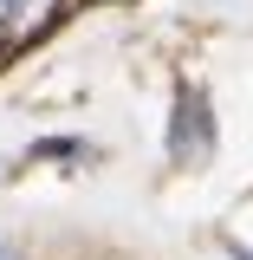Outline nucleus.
Segmentation results:
<instances>
[{"mask_svg":"<svg viewBox=\"0 0 253 260\" xmlns=\"http://www.w3.org/2000/svg\"><path fill=\"white\" fill-rule=\"evenodd\" d=\"M169 150H175V156H189V162L214 150V124H208L201 91H182V98H175V130H169Z\"/></svg>","mask_w":253,"mask_h":260,"instance_id":"1","label":"nucleus"},{"mask_svg":"<svg viewBox=\"0 0 253 260\" xmlns=\"http://www.w3.org/2000/svg\"><path fill=\"white\" fill-rule=\"evenodd\" d=\"M0 260H26V247L20 241H0Z\"/></svg>","mask_w":253,"mask_h":260,"instance_id":"3","label":"nucleus"},{"mask_svg":"<svg viewBox=\"0 0 253 260\" xmlns=\"http://www.w3.org/2000/svg\"><path fill=\"white\" fill-rule=\"evenodd\" d=\"M39 7H46V0H0V26H32V20H39Z\"/></svg>","mask_w":253,"mask_h":260,"instance_id":"2","label":"nucleus"}]
</instances>
